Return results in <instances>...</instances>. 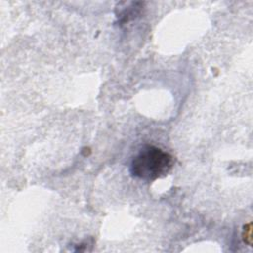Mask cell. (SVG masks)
I'll return each mask as SVG.
<instances>
[{
    "label": "cell",
    "instance_id": "obj_1",
    "mask_svg": "<svg viewBox=\"0 0 253 253\" xmlns=\"http://www.w3.org/2000/svg\"><path fill=\"white\" fill-rule=\"evenodd\" d=\"M173 166V157L153 145H144L131 159L130 174L143 181H153L167 175Z\"/></svg>",
    "mask_w": 253,
    "mask_h": 253
}]
</instances>
